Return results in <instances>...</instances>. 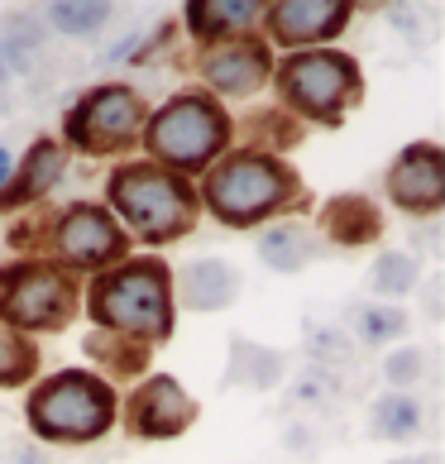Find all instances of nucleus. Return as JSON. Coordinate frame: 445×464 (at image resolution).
Wrapping results in <instances>:
<instances>
[{"label": "nucleus", "mask_w": 445, "mask_h": 464, "mask_svg": "<svg viewBox=\"0 0 445 464\" xmlns=\"http://www.w3.org/2000/svg\"><path fill=\"white\" fill-rule=\"evenodd\" d=\"M92 316L130 340H163L173 331V292L163 264H130L92 283Z\"/></svg>", "instance_id": "nucleus-1"}, {"label": "nucleus", "mask_w": 445, "mask_h": 464, "mask_svg": "<svg viewBox=\"0 0 445 464\" xmlns=\"http://www.w3.org/2000/svg\"><path fill=\"white\" fill-rule=\"evenodd\" d=\"M29 421L44 440H96L115 421V392L96 373H58L29 398Z\"/></svg>", "instance_id": "nucleus-2"}, {"label": "nucleus", "mask_w": 445, "mask_h": 464, "mask_svg": "<svg viewBox=\"0 0 445 464\" xmlns=\"http://www.w3.org/2000/svg\"><path fill=\"white\" fill-rule=\"evenodd\" d=\"M293 197V173L278 168L264 153H235L230 163H220L207 182V201L226 226H249L264 220L268 211Z\"/></svg>", "instance_id": "nucleus-3"}, {"label": "nucleus", "mask_w": 445, "mask_h": 464, "mask_svg": "<svg viewBox=\"0 0 445 464\" xmlns=\"http://www.w3.org/2000/svg\"><path fill=\"white\" fill-rule=\"evenodd\" d=\"M111 201L144 239H173L192 230V197L159 168H120L111 178Z\"/></svg>", "instance_id": "nucleus-4"}, {"label": "nucleus", "mask_w": 445, "mask_h": 464, "mask_svg": "<svg viewBox=\"0 0 445 464\" xmlns=\"http://www.w3.org/2000/svg\"><path fill=\"white\" fill-rule=\"evenodd\" d=\"M226 134H230V125H226V115H220V106H211V101H201V96H173L159 115H153L149 149L159 153V159L178 163V168H201L220 144H226Z\"/></svg>", "instance_id": "nucleus-5"}, {"label": "nucleus", "mask_w": 445, "mask_h": 464, "mask_svg": "<svg viewBox=\"0 0 445 464\" xmlns=\"http://www.w3.org/2000/svg\"><path fill=\"white\" fill-rule=\"evenodd\" d=\"M283 96L312 120H340L359 96V72L345 53H293L278 72Z\"/></svg>", "instance_id": "nucleus-6"}, {"label": "nucleus", "mask_w": 445, "mask_h": 464, "mask_svg": "<svg viewBox=\"0 0 445 464\" xmlns=\"http://www.w3.org/2000/svg\"><path fill=\"white\" fill-rule=\"evenodd\" d=\"M73 283L67 273L48 268V264H34V268H15L0 278V316L20 331H53L73 316Z\"/></svg>", "instance_id": "nucleus-7"}, {"label": "nucleus", "mask_w": 445, "mask_h": 464, "mask_svg": "<svg viewBox=\"0 0 445 464\" xmlns=\"http://www.w3.org/2000/svg\"><path fill=\"white\" fill-rule=\"evenodd\" d=\"M144 125V101L130 87H101L92 92L67 120V140H77L87 153H115L134 144V134Z\"/></svg>", "instance_id": "nucleus-8"}, {"label": "nucleus", "mask_w": 445, "mask_h": 464, "mask_svg": "<svg viewBox=\"0 0 445 464\" xmlns=\"http://www.w3.org/2000/svg\"><path fill=\"white\" fill-rule=\"evenodd\" d=\"M58 254L77 268H101L111 264L115 254H125V235L115 230V220L101 211V206H73L58 220Z\"/></svg>", "instance_id": "nucleus-9"}, {"label": "nucleus", "mask_w": 445, "mask_h": 464, "mask_svg": "<svg viewBox=\"0 0 445 464\" xmlns=\"http://www.w3.org/2000/svg\"><path fill=\"white\" fill-rule=\"evenodd\" d=\"M388 192L402 211L412 216H436L445 206V159L436 144H417L407 149L388 173Z\"/></svg>", "instance_id": "nucleus-10"}, {"label": "nucleus", "mask_w": 445, "mask_h": 464, "mask_svg": "<svg viewBox=\"0 0 445 464\" xmlns=\"http://www.w3.org/2000/svg\"><path fill=\"white\" fill-rule=\"evenodd\" d=\"M197 417V402L187 398V392L178 388V378H149V383L130 398V431L134 436H153V440H163V436H178L187 431Z\"/></svg>", "instance_id": "nucleus-11"}, {"label": "nucleus", "mask_w": 445, "mask_h": 464, "mask_svg": "<svg viewBox=\"0 0 445 464\" xmlns=\"http://www.w3.org/2000/svg\"><path fill=\"white\" fill-rule=\"evenodd\" d=\"M201 77L226 96H249L268 77V48L264 44H216L201 53Z\"/></svg>", "instance_id": "nucleus-12"}, {"label": "nucleus", "mask_w": 445, "mask_h": 464, "mask_svg": "<svg viewBox=\"0 0 445 464\" xmlns=\"http://www.w3.org/2000/svg\"><path fill=\"white\" fill-rule=\"evenodd\" d=\"M350 20L345 0H278L268 10V29L283 44H316L326 34H340Z\"/></svg>", "instance_id": "nucleus-13"}, {"label": "nucleus", "mask_w": 445, "mask_h": 464, "mask_svg": "<svg viewBox=\"0 0 445 464\" xmlns=\"http://www.w3.org/2000/svg\"><path fill=\"white\" fill-rule=\"evenodd\" d=\"M239 297V268L230 259H192L178 273V302L187 312H226Z\"/></svg>", "instance_id": "nucleus-14"}, {"label": "nucleus", "mask_w": 445, "mask_h": 464, "mask_svg": "<svg viewBox=\"0 0 445 464\" xmlns=\"http://www.w3.org/2000/svg\"><path fill=\"white\" fill-rule=\"evenodd\" d=\"M63 173H67V153H63L53 140H39V144L29 149V159H24V168H20V178H15L5 192H0V211H5V206H20V201L44 197Z\"/></svg>", "instance_id": "nucleus-15"}, {"label": "nucleus", "mask_w": 445, "mask_h": 464, "mask_svg": "<svg viewBox=\"0 0 445 464\" xmlns=\"http://www.w3.org/2000/svg\"><path fill=\"white\" fill-rule=\"evenodd\" d=\"M287 373V359L268 345H254V340H235L230 345V383L235 388H254V392H268L278 388Z\"/></svg>", "instance_id": "nucleus-16"}, {"label": "nucleus", "mask_w": 445, "mask_h": 464, "mask_svg": "<svg viewBox=\"0 0 445 464\" xmlns=\"http://www.w3.org/2000/svg\"><path fill=\"white\" fill-rule=\"evenodd\" d=\"M259 259L273 273H302L306 264L321 259V239L306 226H278L259 239Z\"/></svg>", "instance_id": "nucleus-17"}, {"label": "nucleus", "mask_w": 445, "mask_h": 464, "mask_svg": "<svg viewBox=\"0 0 445 464\" xmlns=\"http://www.w3.org/2000/svg\"><path fill=\"white\" fill-rule=\"evenodd\" d=\"M326 230L335 245H369L379 235V211L364 197H331L326 201Z\"/></svg>", "instance_id": "nucleus-18"}, {"label": "nucleus", "mask_w": 445, "mask_h": 464, "mask_svg": "<svg viewBox=\"0 0 445 464\" xmlns=\"http://www.w3.org/2000/svg\"><path fill=\"white\" fill-rule=\"evenodd\" d=\"M426 411L412 392H383L379 402L369 407V431L383 436V440H412L421 431Z\"/></svg>", "instance_id": "nucleus-19"}, {"label": "nucleus", "mask_w": 445, "mask_h": 464, "mask_svg": "<svg viewBox=\"0 0 445 464\" xmlns=\"http://www.w3.org/2000/svg\"><path fill=\"white\" fill-rule=\"evenodd\" d=\"M350 325H354V335L364 340V345H392V340H402L407 331H412L407 312L392 306V302H359L350 312Z\"/></svg>", "instance_id": "nucleus-20"}, {"label": "nucleus", "mask_w": 445, "mask_h": 464, "mask_svg": "<svg viewBox=\"0 0 445 464\" xmlns=\"http://www.w3.org/2000/svg\"><path fill=\"white\" fill-rule=\"evenodd\" d=\"M259 5H249V0H192L187 5V24L197 34H230V29H245Z\"/></svg>", "instance_id": "nucleus-21"}, {"label": "nucleus", "mask_w": 445, "mask_h": 464, "mask_svg": "<svg viewBox=\"0 0 445 464\" xmlns=\"http://www.w3.org/2000/svg\"><path fill=\"white\" fill-rule=\"evenodd\" d=\"M417 278H421V259L407 249H388L369 268V287L383 292V297H407V292L417 287Z\"/></svg>", "instance_id": "nucleus-22"}, {"label": "nucleus", "mask_w": 445, "mask_h": 464, "mask_svg": "<svg viewBox=\"0 0 445 464\" xmlns=\"http://www.w3.org/2000/svg\"><path fill=\"white\" fill-rule=\"evenodd\" d=\"M44 58V29L34 20H10L5 34H0V63L5 72H34Z\"/></svg>", "instance_id": "nucleus-23"}, {"label": "nucleus", "mask_w": 445, "mask_h": 464, "mask_svg": "<svg viewBox=\"0 0 445 464\" xmlns=\"http://www.w3.org/2000/svg\"><path fill=\"white\" fill-rule=\"evenodd\" d=\"M48 20H53L58 34H73V39H87V34H101L111 24V5H96V0H63V5L48 10Z\"/></svg>", "instance_id": "nucleus-24"}, {"label": "nucleus", "mask_w": 445, "mask_h": 464, "mask_svg": "<svg viewBox=\"0 0 445 464\" xmlns=\"http://www.w3.org/2000/svg\"><path fill=\"white\" fill-rule=\"evenodd\" d=\"M306 354L316 359V369H345L354 359V345L340 325H321V321H306Z\"/></svg>", "instance_id": "nucleus-25"}, {"label": "nucleus", "mask_w": 445, "mask_h": 464, "mask_svg": "<svg viewBox=\"0 0 445 464\" xmlns=\"http://www.w3.org/2000/svg\"><path fill=\"white\" fill-rule=\"evenodd\" d=\"M34 364H39V354H34L29 340H20L15 331H0V388H20L34 373Z\"/></svg>", "instance_id": "nucleus-26"}, {"label": "nucleus", "mask_w": 445, "mask_h": 464, "mask_svg": "<svg viewBox=\"0 0 445 464\" xmlns=\"http://www.w3.org/2000/svg\"><path fill=\"white\" fill-rule=\"evenodd\" d=\"M421 373H426V354L417 350V345H407V350H392L388 354V364H383V378L398 392H412L417 383H421Z\"/></svg>", "instance_id": "nucleus-27"}, {"label": "nucleus", "mask_w": 445, "mask_h": 464, "mask_svg": "<svg viewBox=\"0 0 445 464\" xmlns=\"http://www.w3.org/2000/svg\"><path fill=\"white\" fill-rule=\"evenodd\" d=\"M87 350L106 359L115 373H140V364H144V345H140V350H120V345H111L106 335H92V340H87Z\"/></svg>", "instance_id": "nucleus-28"}, {"label": "nucleus", "mask_w": 445, "mask_h": 464, "mask_svg": "<svg viewBox=\"0 0 445 464\" xmlns=\"http://www.w3.org/2000/svg\"><path fill=\"white\" fill-rule=\"evenodd\" d=\"M283 445L293 455H302V459H316V431H312V426H302V421H293L283 431Z\"/></svg>", "instance_id": "nucleus-29"}, {"label": "nucleus", "mask_w": 445, "mask_h": 464, "mask_svg": "<svg viewBox=\"0 0 445 464\" xmlns=\"http://www.w3.org/2000/svg\"><path fill=\"white\" fill-rule=\"evenodd\" d=\"M5 464H53V459H48L44 450H34V445H20V450H15Z\"/></svg>", "instance_id": "nucleus-30"}, {"label": "nucleus", "mask_w": 445, "mask_h": 464, "mask_svg": "<svg viewBox=\"0 0 445 464\" xmlns=\"http://www.w3.org/2000/svg\"><path fill=\"white\" fill-rule=\"evenodd\" d=\"M392 464H440V459L426 450V455H407V459H392Z\"/></svg>", "instance_id": "nucleus-31"}, {"label": "nucleus", "mask_w": 445, "mask_h": 464, "mask_svg": "<svg viewBox=\"0 0 445 464\" xmlns=\"http://www.w3.org/2000/svg\"><path fill=\"white\" fill-rule=\"evenodd\" d=\"M5 182H10V153L0 149V192H5Z\"/></svg>", "instance_id": "nucleus-32"}]
</instances>
